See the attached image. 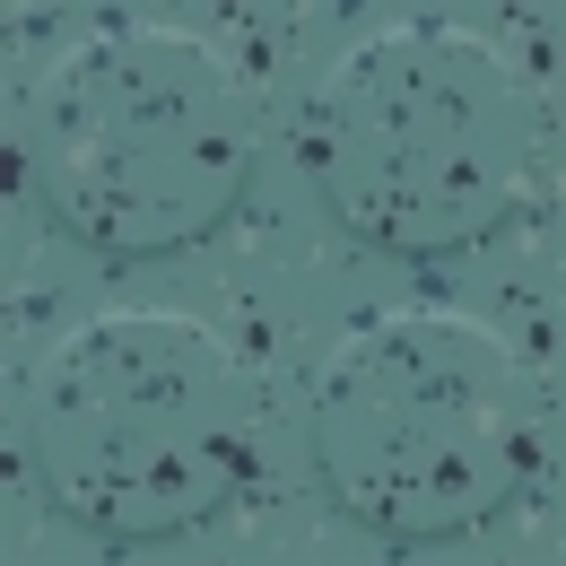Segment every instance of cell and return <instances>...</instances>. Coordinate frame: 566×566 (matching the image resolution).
<instances>
[{
	"label": "cell",
	"mask_w": 566,
	"mask_h": 566,
	"mask_svg": "<svg viewBox=\"0 0 566 566\" xmlns=\"http://www.w3.org/2000/svg\"><path fill=\"white\" fill-rule=\"evenodd\" d=\"M184 166H192V175H235V166H244V132H235V123H192V132H184Z\"/></svg>",
	"instance_id": "1"
}]
</instances>
